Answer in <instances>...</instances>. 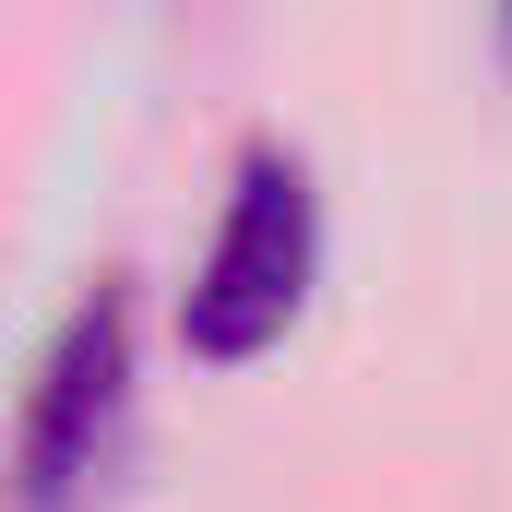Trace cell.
<instances>
[{
    "label": "cell",
    "mask_w": 512,
    "mask_h": 512,
    "mask_svg": "<svg viewBox=\"0 0 512 512\" xmlns=\"http://www.w3.org/2000/svg\"><path fill=\"white\" fill-rule=\"evenodd\" d=\"M131 417V298L120 286H84L24 382L12 417V465H0V501L12 512H96L108 489V453H120Z\"/></svg>",
    "instance_id": "cell-2"
},
{
    "label": "cell",
    "mask_w": 512,
    "mask_h": 512,
    "mask_svg": "<svg viewBox=\"0 0 512 512\" xmlns=\"http://www.w3.org/2000/svg\"><path fill=\"white\" fill-rule=\"evenodd\" d=\"M310 274H322V191L298 155H239L227 179V215L191 262V298H179V346L203 370H251L262 346L310 310Z\"/></svg>",
    "instance_id": "cell-1"
},
{
    "label": "cell",
    "mask_w": 512,
    "mask_h": 512,
    "mask_svg": "<svg viewBox=\"0 0 512 512\" xmlns=\"http://www.w3.org/2000/svg\"><path fill=\"white\" fill-rule=\"evenodd\" d=\"M501 60H512V0H501Z\"/></svg>",
    "instance_id": "cell-3"
}]
</instances>
